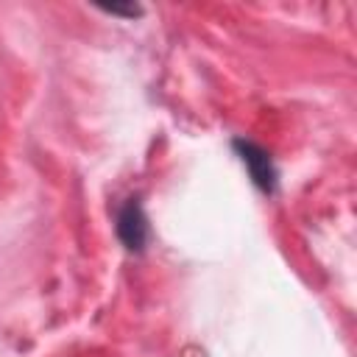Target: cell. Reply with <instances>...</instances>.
Returning <instances> with one entry per match:
<instances>
[{"label": "cell", "mask_w": 357, "mask_h": 357, "mask_svg": "<svg viewBox=\"0 0 357 357\" xmlns=\"http://www.w3.org/2000/svg\"><path fill=\"white\" fill-rule=\"evenodd\" d=\"M234 148H237L240 162L245 165L251 181H254L262 192H273V190H276V167H273L268 151L259 148V145L251 142V139H234Z\"/></svg>", "instance_id": "cell-1"}, {"label": "cell", "mask_w": 357, "mask_h": 357, "mask_svg": "<svg viewBox=\"0 0 357 357\" xmlns=\"http://www.w3.org/2000/svg\"><path fill=\"white\" fill-rule=\"evenodd\" d=\"M117 237L128 251H142L148 243V220L137 198H131L120 212H117Z\"/></svg>", "instance_id": "cell-2"}, {"label": "cell", "mask_w": 357, "mask_h": 357, "mask_svg": "<svg viewBox=\"0 0 357 357\" xmlns=\"http://www.w3.org/2000/svg\"><path fill=\"white\" fill-rule=\"evenodd\" d=\"M103 14H112V17H126V20H137V17H142V6H137V3H126V6H117V3H112V6H98Z\"/></svg>", "instance_id": "cell-3"}]
</instances>
